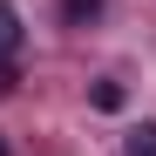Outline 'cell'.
Segmentation results:
<instances>
[{
  "label": "cell",
  "mask_w": 156,
  "mask_h": 156,
  "mask_svg": "<svg viewBox=\"0 0 156 156\" xmlns=\"http://www.w3.org/2000/svg\"><path fill=\"white\" fill-rule=\"evenodd\" d=\"M14 48H20V14H14V0H0V68L14 61Z\"/></svg>",
  "instance_id": "obj_1"
},
{
  "label": "cell",
  "mask_w": 156,
  "mask_h": 156,
  "mask_svg": "<svg viewBox=\"0 0 156 156\" xmlns=\"http://www.w3.org/2000/svg\"><path fill=\"white\" fill-rule=\"evenodd\" d=\"M129 156H156V122H143L136 136H129Z\"/></svg>",
  "instance_id": "obj_2"
},
{
  "label": "cell",
  "mask_w": 156,
  "mask_h": 156,
  "mask_svg": "<svg viewBox=\"0 0 156 156\" xmlns=\"http://www.w3.org/2000/svg\"><path fill=\"white\" fill-rule=\"evenodd\" d=\"M95 109H122V88L115 82H95Z\"/></svg>",
  "instance_id": "obj_3"
},
{
  "label": "cell",
  "mask_w": 156,
  "mask_h": 156,
  "mask_svg": "<svg viewBox=\"0 0 156 156\" xmlns=\"http://www.w3.org/2000/svg\"><path fill=\"white\" fill-rule=\"evenodd\" d=\"M95 7H102V0H68V20H88Z\"/></svg>",
  "instance_id": "obj_4"
},
{
  "label": "cell",
  "mask_w": 156,
  "mask_h": 156,
  "mask_svg": "<svg viewBox=\"0 0 156 156\" xmlns=\"http://www.w3.org/2000/svg\"><path fill=\"white\" fill-rule=\"evenodd\" d=\"M0 156H7V149H0Z\"/></svg>",
  "instance_id": "obj_5"
}]
</instances>
